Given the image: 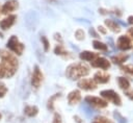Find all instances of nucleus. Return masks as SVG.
Instances as JSON below:
<instances>
[{
    "mask_svg": "<svg viewBox=\"0 0 133 123\" xmlns=\"http://www.w3.org/2000/svg\"><path fill=\"white\" fill-rule=\"evenodd\" d=\"M0 59H1V65L4 69L5 72V78H10L12 77L18 70L19 67V62L12 52L6 49H0Z\"/></svg>",
    "mask_w": 133,
    "mask_h": 123,
    "instance_id": "f257e3e1",
    "label": "nucleus"
},
{
    "mask_svg": "<svg viewBox=\"0 0 133 123\" xmlns=\"http://www.w3.org/2000/svg\"><path fill=\"white\" fill-rule=\"evenodd\" d=\"M89 67L84 63H72L65 69V76L71 80H79L89 74Z\"/></svg>",
    "mask_w": 133,
    "mask_h": 123,
    "instance_id": "f03ea898",
    "label": "nucleus"
},
{
    "mask_svg": "<svg viewBox=\"0 0 133 123\" xmlns=\"http://www.w3.org/2000/svg\"><path fill=\"white\" fill-rule=\"evenodd\" d=\"M6 48L16 55H22L25 50V45L20 42L17 35H11L6 43Z\"/></svg>",
    "mask_w": 133,
    "mask_h": 123,
    "instance_id": "7ed1b4c3",
    "label": "nucleus"
},
{
    "mask_svg": "<svg viewBox=\"0 0 133 123\" xmlns=\"http://www.w3.org/2000/svg\"><path fill=\"white\" fill-rule=\"evenodd\" d=\"M100 95L107 102H111L112 104H114L116 106H121L122 105V98H121V96L115 91H113V90H103V91H101Z\"/></svg>",
    "mask_w": 133,
    "mask_h": 123,
    "instance_id": "20e7f679",
    "label": "nucleus"
},
{
    "mask_svg": "<svg viewBox=\"0 0 133 123\" xmlns=\"http://www.w3.org/2000/svg\"><path fill=\"white\" fill-rule=\"evenodd\" d=\"M85 100V103L88 104L89 106L91 107H95V108H105L107 107L108 105V102L103 99L102 97H97V96H91V95H88L84 98Z\"/></svg>",
    "mask_w": 133,
    "mask_h": 123,
    "instance_id": "39448f33",
    "label": "nucleus"
},
{
    "mask_svg": "<svg viewBox=\"0 0 133 123\" xmlns=\"http://www.w3.org/2000/svg\"><path fill=\"white\" fill-rule=\"evenodd\" d=\"M44 80V74L42 72V70L39 69V67L37 65H35L33 67V71H32V74H31V85L33 89L37 90L42 82Z\"/></svg>",
    "mask_w": 133,
    "mask_h": 123,
    "instance_id": "423d86ee",
    "label": "nucleus"
},
{
    "mask_svg": "<svg viewBox=\"0 0 133 123\" xmlns=\"http://www.w3.org/2000/svg\"><path fill=\"white\" fill-rule=\"evenodd\" d=\"M77 85L80 90L83 91H95L98 88L97 82L92 78H81L78 80Z\"/></svg>",
    "mask_w": 133,
    "mask_h": 123,
    "instance_id": "0eeeda50",
    "label": "nucleus"
},
{
    "mask_svg": "<svg viewBox=\"0 0 133 123\" xmlns=\"http://www.w3.org/2000/svg\"><path fill=\"white\" fill-rule=\"evenodd\" d=\"M116 47L122 50V51H128L130 49L133 48V44H132V40L128 36V35H121L118 36L117 41H116Z\"/></svg>",
    "mask_w": 133,
    "mask_h": 123,
    "instance_id": "6e6552de",
    "label": "nucleus"
},
{
    "mask_svg": "<svg viewBox=\"0 0 133 123\" xmlns=\"http://www.w3.org/2000/svg\"><path fill=\"white\" fill-rule=\"evenodd\" d=\"M19 7V3L17 0H7L5 1V3L1 6V10L0 14L2 15H11L15 10H17Z\"/></svg>",
    "mask_w": 133,
    "mask_h": 123,
    "instance_id": "1a4fd4ad",
    "label": "nucleus"
},
{
    "mask_svg": "<svg viewBox=\"0 0 133 123\" xmlns=\"http://www.w3.org/2000/svg\"><path fill=\"white\" fill-rule=\"evenodd\" d=\"M90 65H91L92 68L102 69V70H108L110 68V66H111V63L106 57L98 56L96 59H94L92 62H90Z\"/></svg>",
    "mask_w": 133,
    "mask_h": 123,
    "instance_id": "9d476101",
    "label": "nucleus"
},
{
    "mask_svg": "<svg viewBox=\"0 0 133 123\" xmlns=\"http://www.w3.org/2000/svg\"><path fill=\"white\" fill-rule=\"evenodd\" d=\"M17 16L16 15H7L5 18L0 20V29L1 30H8L16 22Z\"/></svg>",
    "mask_w": 133,
    "mask_h": 123,
    "instance_id": "9b49d317",
    "label": "nucleus"
},
{
    "mask_svg": "<svg viewBox=\"0 0 133 123\" xmlns=\"http://www.w3.org/2000/svg\"><path fill=\"white\" fill-rule=\"evenodd\" d=\"M81 98H82V96H81V92L79 90H73L66 96L69 105H76V104H78L81 101Z\"/></svg>",
    "mask_w": 133,
    "mask_h": 123,
    "instance_id": "f8f14e48",
    "label": "nucleus"
},
{
    "mask_svg": "<svg viewBox=\"0 0 133 123\" xmlns=\"http://www.w3.org/2000/svg\"><path fill=\"white\" fill-rule=\"evenodd\" d=\"M92 79L97 82V84H105L107 82H109L110 80V75L107 72L104 71H98L94 74Z\"/></svg>",
    "mask_w": 133,
    "mask_h": 123,
    "instance_id": "ddd939ff",
    "label": "nucleus"
},
{
    "mask_svg": "<svg viewBox=\"0 0 133 123\" xmlns=\"http://www.w3.org/2000/svg\"><path fill=\"white\" fill-rule=\"evenodd\" d=\"M98 56H100L99 53H96V52H92V51H88V50H84V51H81L79 53L80 59L84 60V62H92Z\"/></svg>",
    "mask_w": 133,
    "mask_h": 123,
    "instance_id": "4468645a",
    "label": "nucleus"
},
{
    "mask_svg": "<svg viewBox=\"0 0 133 123\" xmlns=\"http://www.w3.org/2000/svg\"><path fill=\"white\" fill-rule=\"evenodd\" d=\"M104 24H105L106 28H108L110 31H112L114 33H118L121 31V29H122L121 28V25L116 21H114L112 19H106L104 21Z\"/></svg>",
    "mask_w": 133,
    "mask_h": 123,
    "instance_id": "2eb2a0df",
    "label": "nucleus"
},
{
    "mask_svg": "<svg viewBox=\"0 0 133 123\" xmlns=\"http://www.w3.org/2000/svg\"><path fill=\"white\" fill-rule=\"evenodd\" d=\"M128 58H129V55L128 54H126V53H118V54H115V55L111 56L110 62H112L115 65L122 66V65H124L128 60Z\"/></svg>",
    "mask_w": 133,
    "mask_h": 123,
    "instance_id": "dca6fc26",
    "label": "nucleus"
},
{
    "mask_svg": "<svg viewBox=\"0 0 133 123\" xmlns=\"http://www.w3.org/2000/svg\"><path fill=\"white\" fill-rule=\"evenodd\" d=\"M54 53H55L56 55L62 56V57H64V58H69V57H71L70 52L65 50L64 46H63L61 43H59V44H57V45L55 46V48H54Z\"/></svg>",
    "mask_w": 133,
    "mask_h": 123,
    "instance_id": "f3484780",
    "label": "nucleus"
},
{
    "mask_svg": "<svg viewBox=\"0 0 133 123\" xmlns=\"http://www.w3.org/2000/svg\"><path fill=\"white\" fill-rule=\"evenodd\" d=\"M116 80H117L118 88L122 89L123 91H127V90L130 89L131 83H130V80H129L127 77H125V76H118V77L116 78Z\"/></svg>",
    "mask_w": 133,
    "mask_h": 123,
    "instance_id": "a211bd4d",
    "label": "nucleus"
},
{
    "mask_svg": "<svg viewBox=\"0 0 133 123\" xmlns=\"http://www.w3.org/2000/svg\"><path fill=\"white\" fill-rule=\"evenodd\" d=\"M24 112V115L29 117V118H32V117H35L37 114H38V107L35 106V105H26L23 109Z\"/></svg>",
    "mask_w": 133,
    "mask_h": 123,
    "instance_id": "6ab92c4d",
    "label": "nucleus"
},
{
    "mask_svg": "<svg viewBox=\"0 0 133 123\" xmlns=\"http://www.w3.org/2000/svg\"><path fill=\"white\" fill-rule=\"evenodd\" d=\"M92 47H94L96 50L101 51V52H107V51H108V46H107L105 43H103V42H101V41H99V40H95V41L92 42Z\"/></svg>",
    "mask_w": 133,
    "mask_h": 123,
    "instance_id": "aec40b11",
    "label": "nucleus"
},
{
    "mask_svg": "<svg viewBox=\"0 0 133 123\" xmlns=\"http://www.w3.org/2000/svg\"><path fill=\"white\" fill-rule=\"evenodd\" d=\"M61 97V93H55L54 95H52L49 99H48V102H47V108L49 109V110H51V112H53L54 110V102H55V100L56 99H58V98H60Z\"/></svg>",
    "mask_w": 133,
    "mask_h": 123,
    "instance_id": "412c9836",
    "label": "nucleus"
},
{
    "mask_svg": "<svg viewBox=\"0 0 133 123\" xmlns=\"http://www.w3.org/2000/svg\"><path fill=\"white\" fill-rule=\"evenodd\" d=\"M91 123H114L112 120L108 119L107 117L104 116H98L96 118H94V120L91 121Z\"/></svg>",
    "mask_w": 133,
    "mask_h": 123,
    "instance_id": "4be33fe9",
    "label": "nucleus"
},
{
    "mask_svg": "<svg viewBox=\"0 0 133 123\" xmlns=\"http://www.w3.org/2000/svg\"><path fill=\"white\" fill-rule=\"evenodd\" d=\"M41 42H42L44 51H45V52H48V51L50 50V42H49V40L47 39V36L42 35V36H41Z\"/></svg>",
    "mask_w": 133,
    "mask_h": 123,
    "instance_id": "5701e85b",
    "label": "nucleus"
},
{
    "mask_svg": "<svg viewBox=\"0 0 133 123\" xmlns=\"http://www.w3.org/2000/svg\"><path fill=\"white\" fill-rule=\"evenodd\" d=\"M74 35H75V39H76L77 41H83V40L85 39V32H84V30L81 29V28L77 29V30L75 31Z\"/></svg>",
    "mask_w": 133,
    "mask_h": 123,
    "instance_id": "b1692460",
    "label": "nucleus"
},
{
    "mask_svg": "<svg viewBox=\"0 0 133 123\" xmlns=\"http://www.w3.org/2000/svg\"><path fill=\"white\" fill-rule=\"evenodd\" d=\"M121 70L127 74L133 75V65H122L121 66Z\"/></svg>",
    "mask_w": 133,
    "mask_h": 123,
    "instance_id": "393cba45",
    "label": "nucleus"
},
{
    "mask_svg": "<svg viewBox=\"0 0 133 123\" xmlns=\"http://www.w3.org/2000/svg\"><path fill=\"white\" fill-rule=\"evenodd\" d=\"M113 116H114V118L116 119V121L118 122V123H127V119L124 117V116H122L118 112H114L113 113Z\"/></svg>",
    "mask_w": 133,
    "mask_h": 123,
    "instance_id": "a878e982",
    "label": "nucleus"
},
{
    "mask_svg": "<svg viewBox=\"0 0 133 123\" xmlns=\"http://www.w3.org/2000/svg\"><path fill=\"white\" fill-rule=\"evenodd\" d=\"M8 92V89L6 87L5 83H3L2 81H0V98H3Z\"/></svg>",
    "mask_w": 133,
    "mask_h": 123,
    "instance_id": "bb28decb",
    "label": "nucleus"
},
{
    "mask_svg": "<svg viewBox=\"0 0 133 123\" xmlns=\"http://www.w3.org/2000/svg\"><path fill=\"white\" fill-rule=\"evenodd\" d=\"M52 123H63V122H62V118H61V116H60L58 113H55V114H54Z\"/></svg>",
    "mask_w": 133,
    "mask_h": 123,
    "instance_id": "cd10ccee",
    "label": "nucleus"
},
{
    "mask_svg": "<svg viewBox=\"0 0 133 123\" xmlns=\"http://www.w3.org/2000/svg\"><path fill=\"white\" fill-rule=\"evenodd\" d=\"M124 93H125V95H126L127 98H129L130 100L133 101V89H129L127 91H124Z\"/></svg>",
    "mask_w": 133,
    "mask_h": 123,
    "instance_id": "c85d7f7f",
    "label": "nucleus"
},
{
    "mask_svg": "<svg viewBox=\"0 0 133 123\" xmlns=\"http://www.w3.org/2000/svg\"><path fill=\"white\" fill-rule=\"evenodd\" d=\"M98 32L101 33V34H106L107 33V28L102 26V25H99L98 26Z\"/></svg>",
    "mask_w": 133,
    "mask_h": 123,
    "instance_id": "c756f323",
    "label": "nucleus"
},
{
    "mask_svg": "<svg viewBox=\"0 0 133 123\" xmlns=\"http://www.w3.org/2000/svg\"><path fill=\"white\" fill-rule=\"evenodd\" d=\"M88 32H89V34H90L92 38H99V33L95 30V28L90 27V28H89V30H88Z\"/></svg>",
    "mask_w": 133,
    "mask_h": 123,
    "instance_id": "7c9ffc66",
    "label": "nucleus"
},
{
    "mask_svg": "<svg viewBox=\"0 0 133 123\" xmlns=\"http://www.w3.org/2000/svg\"><path fill=\"white\" fill-rule=\"evenodd\" d=\"M99 13L101 15H108V14H110V10L105 9V8H99Z\"/></svg>",
    "mask_w": 133,
    "mask_h": 123,
    "instance_id": "2f4dec72",
    "label": "nucleus"
},
{
    "mask_svg": "<svg viewBox=\"0 0 133 123\" xmlns=\"http://www.w3.org/2000/svg\"><path fill=\"white\" fill-rule=\"evenodd\" d=\"M127 33H128V36H129L131 40H133V26H132V27H130V28L128 29Z\"/></svg>",
    "mask_w": 133,
    "mask_h": 123,
    "instance_id": "473e14b6",
    "label": "nucleus"
},
{
    "mask_svg": "<svg viewBox=\"0 0 133 123\" xmlns=\"http://www.w3.org/2000/svg\"><path fill=\"white\" fill-rule=\"evenodd\" d=\"M74 120L77 122V123H83V121H82V119L79 117V116H74Z\"/></svg>",
    "mask_w": 133,
    "mask_h": 123,
    "instance_id": "72a5a7b5",
    "label": "nucleus"
},
{
    "mask_svg": "<svg viewBox=\"0 0 133 123\" xmlns=\"http://www.w3.org/2000/svg\"><path fill=\"white\" fill-rule=\"evenodd\" d=\"M127 22H128L131 26H133V16H129L128 19H127Z\"/></svg>",
    "mask_w": 133,
    "mask_h": 123,
    "instance_id": "f704fd0d",
    "label": "nucleus"
},
{
    "mask_svg": "<svg viewBox=\"0 0 133 123\" xmlns=\"http://www.w3.org/2000/svg\"><path fill=\"white\" fill-rule=\"evenodd\" d=\"M0 38H3V34H2V32H0Z\"/></svg>",
    "mask_w": 133,
    "mask_h": 123,
    "instance_id": "c9c22d12",
    "label": "nucleus"
},
{
    "mask_svg": "<svg viewBox=\"0 0 133 123\" xmlns=\"http://www.w3.org/2000/svg\"><path fill=\"white\" fill-rule=\"evenodd\" d=\"M1 118H2V115H1V113H0V120H1Z\"/></svg>",
    "mask_w": 133,
    "mask_h": 123,
    "instance_id": "e433bc0d",
    "label": "nucleus"
},
{
    "mask_svg": "<svg viewBox=\"0 0 133 123\" xmlns=\"http://www.w3.org/2000/svg\"><path fill=\"white\" fill-rule=\"evenodd\" d=\"M0 10H1V7H0Z\"/></svg>",
    "mask_w": 133,
    "mask_h": 123,
    "instance_id": "4c0bfd02",
    "label": "nucleus"
}]
</instances>
